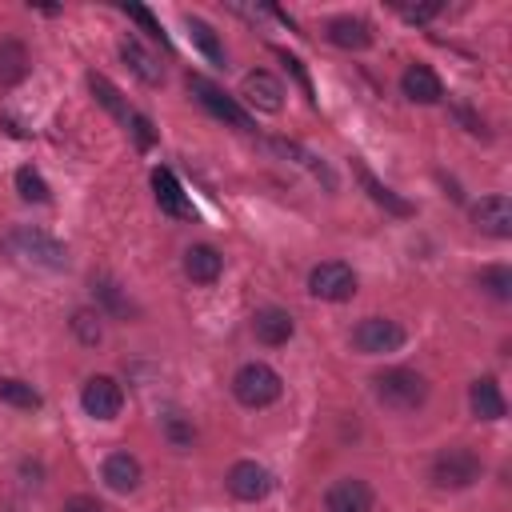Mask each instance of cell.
Returning a JSON list of instances; mask_svg holds the SVG:
<instances>
[{"label":"cell","mask_w":512,"mask_h":512,"mask_svg":"<svg viewBox=\"0 0 512 512\" xmlns=\"http://www.w3.org/2000/svg\"><path fill=\"white\" fill-rule=\"evenodd\" d=\"M92 288H96V296L108 304V312H116V316H124V312H128V304H124V296H120V288H116L112 280H104V276H100V280H92Z\"/></svg>","instance_id":"obj_29"},{"label":"cell","mask_w":512,"mask_h":512,"mask_svg":"<svg viewBox=\"0 0 512 512\" xmlns=\"http://www.w3.org/2000/svg\"><path fill=\"white\" fill-rule=\"evenodd\" d=\"M468 404H472V416L476 420H500L504 416V392H500V384L492 380V376H480V380H472V388H468Z\"/></svg>","instance_id":"obj_16"},{"label":"cell","mask_w":512,"mask_h":512,"mask_svg":"<svg viewBox=\"0 0 512 512\" xmlns=\"http://www.w3.org/2000/svg\"><path fill=\"white\" fill-rule=\"evenodd\" d=\"M88 88H92V96L116 116V120H128V108H124V100H120V88L108 80V76H100V72H92L88 76Z\"/></svg>","instance_id":"obj_22"},{"label":"cell","mask_w":512,"mask_h":512,"mask_svg":"<svg viewBox=\"0 0 512 512\" xmlns=\"http://www.w3.org/2000/svg\"><path fill=\"white\" fill-rule=\"evenodd\" d=\"M72 332L80 336V344H100V312L80 308V312L72 316Z\"/></svg>","instance_id":"obj_28"},{"label":"cell","mask_w":512,"mask_h":512,"mask_svg":"<svg viewBox=\"0 0 512 512\" xmlns=\"http://www.w3.org/2000/svg\"><path fill=\"white\" fill-rule=\"evenodd\" d=\"M60 512H104V504L96 496H72V500H64Z\"/></svg>","instance_id":"obj_34"},{"label":"cell","mask_w":512,"mask_h":512,"mask_svg":"<svg viewBox=\"0 0 512 512\" xmlns=\"http://www.w3.org/2000/svg\"><path fill=\"white\" fill-rule=\"evenodd\" d=\"M4 252L20 256V260H32V264H44V268H64L68 264V248L56 244L52 236L36 232V228H12L4 240H0Z\"/></svg>","instance_id":"obj_4"},{"label":"cell","mask_w":512,"mask_h":512,"mask_svg":"<svg viewBox=\"0 0 512 512\" xmlns=\"http://www.w3.org/2000/svg\"><path fill=\"white\" fill-rule=\"evenodd\" d=\"M228 492L236 496V500H248V504H256V500H264L268 492H272V472L264 468V464H256V460H236L232 468H228Z\"/></svg>","instance_id":"obj_9"},{"label":"cell","mask_w":512,"mask_h":512,"mask_svg":"<svg viewBox=\"0 0 512 512\" xmlns=\"http://www.w3.org/2000/svg\"><path fill=\"white\" fill-rule=\"evenodd\" d=\"M352 344L364 352V356H380V352H396L404 344V328L388 316H364L356 328H352Z\"/></svg>","instance_id":"obj_6"},{"label":"cell","mask_w":512,"mask_h":512,"mask_svg":"<svg viewBox=\"0 0 512 512\" xmlns=\"http://www.w3.org/2000/svg\"><path fill=\"white\" fill-rule=\"evenodd\" d=\"M188 88L196 92V100L212 112V116H220V120H228L232 128H244V132H252V116L228 96V92H220L212 80H204V76H188Z\"/></svg>","instance_id":"obj_7"},{"label":"cell","mask_w":512,"mask_h":512,"mask_svg":"<svg viewBox=\"0 0 512 512\" xmlns=\"http://www.w3.org/2000/svg\"><path fill=\"white\" fill-rule=\"evenodd\" d=\"M152 196H156V204H160L164 216H176V220L192 216V204H188L180 180L172 176V168H152Z\"/></svg>","instance_id":"obj_12"},{"label":"cell","mask_w":512,"mask_h":512,"mask_svg":"<svg viewBox=\"0 0 512 512\" xmlns=\"http://www.w3.org/2000/svg\"><path fill=\"white\" fill-rule=\"evenodd\" d=\"M80 404H84V412L96 416V420H116L120 408H124V388H120L112 376H92V380H84V388H80Z\"/></svg>","instance_id":"obj_8"},{"label":"cell","mask_w":512,"mask_h":512,"mask_svg":"<svg viewBox=\"0 0 512 512\" xmlns=\"http://www.w3.org/2000/svg\"><path fill=\"white\" fill-rule=\"evenodd\" d=\"M16 192H20L28 204H44V200H48V184H44V176H40L36 168H20V172H16Z\"/></svg>","instance_id":"obj_27"},{"label":"cell","mask_w":512,"mask_h":512,"mask_svg":"<svg viewBox=\"0 0 512 512\" xmlns=\"http://www.w3.org/2000/svg\"><path fill=\"white\" fill-rule=\"evenodd\" d=\"M472 220H476V228L480 232H488V236H512V204H508V196H484L476 208H472Z\"/></svg>","instance_id":"obj_13"},{"label":"cell","mask_w":512,"mask_h":512,"mask_svg":"<svg viewBox=\"0 0 512 512\" xmlns=\"http://www.w3.org/2000/svg\"><path fill=\"white\" fill-rule=\"evenodd\" d=\"M184 272H188V280H196V284H212V280H220V272H224V256H220L212 244H192V248L184 252Z\"/></svg>","instance_id":"obj_17"},{"label":"cell","mask_w":512,"mask_h":512,"mask_svg":"<svg viewBox=\"0 0 512 512\" xmlns=\"http://www.w3.org/2000/svg\"><path fill=\"white\" fill-rule=\"evenodd\" d=\"M280 392H284L280 372L268 368V364H260V360L236 368V376H232V396H236L244 408H268V404L280 400Z\"/></svg>","instance_id":"obj_2"},{"label":"cell","mask_w":512,"mask_h":512,"mask_svg":"<svg viewBox=\"0 0 512 512\" xmlns=\"http://www.w3.org/2000/svg\"><path fill=\"white\" fill-rule=\"evenodd\" d=\"M440 12V4H424V8H404V16L408 20H432Z\"/></svg>","instance_id":"obj_35"},{"label":"cell","mask_w":512,"mask_h":512,"mask_svg":"<svg viewBox=\"0 0 512 512\" xmlns=\"http://www.w3.org/2000/svg\"><path fill=\"white\" fill-rule=\"evenodd\" d=\"M360 184H364V188H368V196H372L376 204H384L388 212H396V216H408V212H412V204H408V200H400L392 188H384L368 168H360Z\"/></svg>","instance_id":"obj_23"},{"label":"cell","mask_w":512,"mask_h":512,"mask_svg":"<svg viewBox=\"0 0 512 512\" xmlns=\"http://www.w3.org/2000/svg\"><path fill=\"white\" fill-rule=\"evenodd\" d=\"M308 292L316 300H348L356 292V272L344 264V260H324L308 272Z\"/></svg>","instance_id":"obj_5"},{"label":"cell","mask_w":512,"mask_h":512,"mask_svg":"<svg viewBox=\"0 0 512 512\" xmlns=\"http://www.w3.org/2000/svg\"><path fill=\"white\" fill-rule=\"evenodd\" d=\"M104 484L112 492H132L140 484V460L132 452H112L104 460Z\"/></svg>","instance_id":"obj_19"},{"label":"cell","mask_w":512,"mask_h":512,"mask_svg":"<svg viewBox=\"0 0 512 512\" xmlns=\"http://www.w3.org/2000/svg\"><path fill=\"white\" fill-rule=\"evenodd\" d=\"M328 40H332L336 48L360 52V48L372 44V28H368L364 20H356V16H336V20H328Z\"/></svg>","instance_id":"obj_18"},{"label":"cell","mask_w":512,"mask_h":512,"mask_svg":"<svg viewBox=\"0 0 512 512\" xmlns=\"http://www.w3.org/2000/svg\"><path fill=\"white\" fill-rule=\"evenodd\" d=\"M124 12H128V16H132V20H136V24H140V28H144L152 40H160V44H164V28H160V20H156L148 8H140V4H128Z\"/></svg>","instance_id":"obj_32"},{"label":"cell","mask_w":512,"mask_h":512,"mask_svg":"<svg viewBox=\"0 0 512 512\" xmlns=\"http://www.w3.org/2000/svg\"><path fill=\"white\" fill-rule=\"evenodd\" d=\"M452 116H456V120H460V124H464V128H468L472 136H488V128H484V120H480V116H476L472 108H464V104H456V108H452Z\"/></svg>","instance_id":"obj_33"},{"label":"cell","mask_w":512,"mask_h":512,"mask_svg":"<svg viewBox=\"0 0 512 512\" xmlns=\"http://www.w3.org/2000/svg\"><path fill=\"white\" fill-rule=\"evenodd\" d=\"M188 32H192V40H196V48L212 60V64H224V48H220V40H216V32L204 24V20H192L188 16Z\"/></svg>","instance_id":"obj_26"},{"label":"cell","mask_w":512,"mask_h":512,"mask_svg":"<svg viewBox=\"0 0 512 512\" xmlns=\"http://www.w3.org/2000/svg\"><path fill=\"white\" fill-rule=\"evenodd\" d=\"M128 132L136 136V148H144V152H148V148L156 144V132H152V120H148V116H140V112H132V116H128Z\"/></svg>","instance_id":"obj_31"},{"label":"cell","mask_w":512,"mask_h":512,"mask_svg":"<svg viewBox=\"0 0 512 512\" xmlns=\"http://www.w3.org/2000/svg\"><path fill=\"white\" fill-rule=\"evenodd\" d=\"M0 400L16 404V408H40V392L24 380H12V376H0Z\"/></svg>","instance_id":"obj_25"},{"label":"cell","mask_w":512,"mask_h":512,"mask_svg":"<svg viewBox=\"0 0 512 512\" xmlns=\"http://www.w3.org/2000/svg\"><path fill=\"white\" fill-rule=\"evenodd\" d=\"M372 388H376V400L392 412H412L428 400V380L412 368H388L372 380Z\"/></svg>","instance_id":"obj_1"},{"label":"cell","mask_w":512,"mask_h":512,"mask_svg":"<svg viewBox=\"0 0 512 512\" xmlns=\"http://www.w3.org/2000/svg\"><path fill=\"white\" fill-rule=\"evenodd\" d=\"M120 56H124V64H128L144 84H160V60H156L140 40L128 36V40L120 44Z\"/></svg>","instance_id":"obj_20"},{"label":"cell","mask_w":512,"mask_h":512,"mask_svg":"<svg viewBox=\"0 0 512 512\" xmlns=\"http://www.w3.org/2000/svg\"><path fill=\"white\" fill-rule=\"evenodd\" d=\"M476 480H480V456L472 448L452 444V448H440L436 452V460H432V484L436 488L460 492V488H468Z\"/></svg>","instance_id":"obj_3"},{"label":"cell","mask_w":512,"mask_h":512,"mask_svg":"<svg viewBox=\"0 0 512 512\" xmlns=\"http://www.w3.org/2000/svg\"><path fill=\"white\" fill-rule=\"evenodd\" d=\"M476 280H480V288H484L492 300H512V268H508V264H488Z\"/></svg>","instance_id":"obj_24"},{"label":"cell","mask_w":512,"mask_h":512,"mask_svg":"<svg viewBox=\"0 0 512 512\" xmlns=\"http://www.w3.org/2000/svg\"><path fill=\"white\" fill-rule=\"evenodd\" d=\"M28 48L20 40H0V84H20L28 76Z\"/></svg>","instance_id":"obj_21"},{"label":"cell","mask_w":512,"mask_h":512,"mask_svg":"<svg viewBox=\"0 0 512 512\" xmlns=\"http://www.w3.org/2000/svg\"><path fill=\"white\" fill-rule=\"evenodd\" d=\"M324 512H372V488L356 476L336 480L324 496Z\"/></svg>","instance_id":"obj_11"},{"label":"cell","mask_w":512,"mask_h":512,"mask_svg":"<svg viewBox=\"0 0 512 512\" xmlns=\"http://www.w3.org/2000/svg\"><path fill=\"white\" fill-rule=\"evenodd\" d=\"M240 96H244L256 112H280V104H284V84H280L272 72L256 68V72H248V76L240 80Z\"/></svg>","instance_id":"obj_10"},{"label":"cell","mask_w":512,"mask_h":512,"mask_svg":"<svg viewBox=\"0 0 512 512\" xmlns=\"http://www.w3.org/2000/svg\"><path fill=\"white\" fill-rule=\"evenodd\" d=\"M400 88H404V96L412 104H436L444 96V84L428 64H408L404 76H400Z\"/></svg>","instance_id":"obj_14"},{"label":"cell","mask_w":512,"mask_h":512,"mask_svg":"<svg viewBox=\"0 0 512 512\" xmlns=\"http://www.w3.org/2000/svg\"><path fill=\"white\" fill-rule=\"evenodd\" d=\"M164 432H168V440H172L176 448H188V444L196 440V428H192L184 416H168V420H164Z\"/></svg>","instance_id":"obj_30"},{"label":"cell","mask_w":512,"mask_h":512,"mask_svg":"<svg viewBox=\"0 0 512 512\" xmlns=\"http://www.w3.org/2000/svg\"><path fill=\"white\" fill-rule=\"evenodd\" d=\"M252 332H256L260 344L276 348V344H288V340H292L296 320H292L284 308H260V312L252 316Z\"/></svg>","instance_id":"obj_15"}]
</instances>
